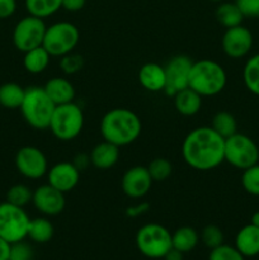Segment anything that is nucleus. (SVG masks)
<instances>
[{"mask_svg": "<svg viewBox=\"0 0 259 260\" xmlns=\"http://www.w3.org/2000/svg\"><path fill=\"white\" fill-rule=\"evenodd\" d=\"M17 10V0H0V19H8Z\"/></svg>", "mask_w": 259, "mask_h": 260, "instance_id": "4c0bfd02", "label": "nucleus"}, {"mask_svg": "<svg viewBox=\"0 0 259 260\" xmlns=\"http://www.w3.org/2000/svg\"><path fill=\"white\" fill-rule=\"evenodd\" d=\"M86 0H61V8L68 12H79L84 8Z\"/></svg>", "mask_w": 259, "mask_h": 260, "instance_id": "58836bf2", "label": "nucleus"}, {"mask_svg": "<svg viewBox=\"0 0 259 260\" xmlns=\"http://www.w3.org/2000/svg\"><path fill=\"white\" fill-rule=\"evenodd\" d=\"M83 127V109L75 102H70L55 107L48 129L60 141H71L80 135Z\"/></svg>", "mask_w": 259, "mask_h": 260, "instance_id": "39448f33", "label": "nucleus"}, {"mask_svg": "<svg viewBox=\"0 0 259 260\" xmlns=\"http://www.w3.org/2000/svg\"><path fill=\"white\" fill-rule=\"evenodd\" d=\"M198 241H200V235L195 229L189 226L177 229L174 234H172L173 249L183 254L192 251L197 246Z\"/></svg>", "mask_w": 259, "mask_h": 260, "instance_id": "5701e85b", "label": "nucleus"}, {"mask_svg": "<svg viewBox=\"0 0 259 260\" xmlns=\"http://www.w3.org/2000/svg\"><path fill=\"white\" fill-rule=\"evenodd\" d=\"M25 89L17 83H5L0 85V106L8 109L20 108L24 99Z\"/></svg>", "mask_w": 259, "mask_h": 260, "instance_id": "393cba45", "label": "nucleus"}, {"mask_svg": "<svg viewBox=\"0 0 259 260\" xmlns=\"http://www.w3.org/2000/svg\"><path fill=\"white\" fill-rule=\"evenodd\" d=\"M250 223H251V225L256 226V228H259V211H256V212L253 213V216H251Z\"/></svg>", "mask_w": 259, "mask_h": 260, "instance_id": "c03bdc74", "label": "nucleus"}, {"mask_svg": "<svg viewBox=\"0 0 259 260\" xmlns=\"http://www.w3.org/2000/svg\"><path fill=\"white\" fill-rule=\"evenodd\" d=\"M254 38L250 30L244 25L228 28L221 38V47L223 53L230 58H243L253 47Z\"/></svg>", "mask_w": 259, "mask_h": 260, "instance_id": "f8f14e48", "label": "nucleus"}, {"mask_svg": "<svg viewBox=\"0 0 259 260\" xmlns=\"http://www.w3.org/2000/svg\"><path fill=\"white\" fill-rule=\"evenodd\" d=\"M60 68L68 75H73L80 71L84 66V58L80 55L70 52L68 55L60 57Z\"/></svg>", "mask_w": 259, "mask_h": 260, "instance_id": "f704fd0d", "label": "nucleus"}, {"mask_svg": "<svg viewBox=\"0 0 259 260\" xmlns=\"http://www.w3.org/2000/svg\"><path fill=\"white\" fill-rule=\"evenodd\" d=\"M47 183L62 193H69L79 184L80 172L73 162L61 161L51 167L47 172Z\"/></svg>", "mask_w": 259, "mask_h": 260, "instance_id": "dca6fc26", "label": "nucleus"}, {"mask_svg": "<svg viewBox=\"0 0 259 260\" xmlns=\"http://www.w3.org/2000/svg\"><path fill=\"white\" fill-rule=\"evenodd\" d=\"M33 250L24 240L10 244L9 260H32Z\"/></svg>", "mask_w": 259, "mask_h": 260, "instance_id": "c9c22d12", "label": "nucleus"}, {"mask_svg": "<svg viewBox=\"0 0 259 260\" xmlns=\"http://www.w3.org/2000/svg\"><path fill=\"white\" fill-rule=\"evenodd\" d=\"M182 156L196 170L215 169L225 161V139L211 126L197 127L185 136Z\"/></svg>", "mask_w": 259, "mask_h": 260, "instance_id": "f257e3e1", "label": "nucleus"}, {"mask_svg": "<svg viewBox=\"0 0 259 260\" xmlns=\"http://www.w3.org/2000/svg\"><path fill=\"white\" fill-rule=\"evenodd\" d=\"M150 205L146 202H142V203H139V205L136 206H131V207H128L126 210V215L128 216V217H139V216L144 215L145 212H146L147 210H149Z\"/></svg>", "mask_w": 259, "mask_h": 260, "instance_id": "a19ab883", "label": "nucleus"}, {"mask_svg": "<svg viewBox=\"0 0 259 260\" xmlns=\"http://www.w3.org/2000/svg\"><path fill=\"white\" fill-rule=\"evenodd\" d=\"M30 218L24 207L9 202L0 203V238L9 244L24 240L28 236Z\"/></svg>", "mask_w": 259, "mask_h": 260, "instance_id": "6e6552de", "label": "nucleus"}, {"mask_svg": "<svg viewBox=\"0 0 259 260\" xmlns=\"http://www.w3.org/2000/svg\"><path fill=\"white\" fill-rule=\"evenodd\" d=\"M241 185L246 193L259 197V162L243 170Z\"/></svg>", "mask_w": 259, "mask_h": 260, "instance_id": "2f4dec72", "label": "nucleus"}, {"mask_svg": "<svg viewBox=\"0 0 259 260\" xmlns=\"http://www.w3.org/2000/svg\"><path fill=\"white\" fill-rule=\"evenodd\" d=\"M243 80L246 89L259 96V53L251 56L243 69Z\"/></svg>", "mask_w": 259, "mask_h": 260, "instance_id": "cd10ccee", "label": "nucleus"}, {"mask_svg": "<svg viewBox=\"0 0 259 260\" xmlns=\"http://www.w3.org/2000/svg\"><path fill=\"white\" fill-rule=\"evenodd\" d=\"M139 81L144 89L151 93L164 91L167 86V75L164 66L155 62H147L139 71Z\"/></svg>", "mask_w": 259, "mask_h": 260, "instance_id": "f3484780", "label": "nucleus"}, {"mask_svg": "<svg viewBox=\"0 0 259 260\" xmlns=\"http://www.w3.org/2000/svg\"><path fill=\"white\" fill-rule=\"evenodd\" d=\"M32 203L36 210L42 215L57 216L65 208V193L60 192L47 183L33 190Z\"/></svg>", "mask_w": 259, "mask_h": 260, "instance_id": "4468645a", "label": "nucleus"}, {"mask_svg": "<svg viewBox=\"0 0 259 260\" xmlns=\"http://www.w3.org/2000/svg\"><path fill=\"white\" fill-rule=\"evenodd\" d=\"M80 40L78 27L70 22H57L47 27L43 38V48L51 57H62L73 52Z\"/></svg>", "mask_w": 259, "mask_h": 260, "instance_id": "0eeeda50", "label": "nucleus"}, {"mask_svg": "<svg viewBox=\"0 0 259 260\" xmlns=\"http://www.w3.org/2000/svg\"><path fill=\"white\" fill-rule=\"evenodd\" d=\"M211 127H212L220 136H222L223 139H228V137L236 134L238 123H236V119L233 114L229 113V112L221 111L217 112V113L213 116Z\"/></svg>", "mask_w": 259, "mask_h": 260, "instance_id": "c85d7f7f", "label": "nucleus"}, {"mask_svg": "<svg viewBox=\"0 0 259 260\" xmlns=\"http://www.w3.org/2000/svg\"><path fill=\"white\" fill-rule=\"evenodd\" d=\"M201 240L210 250L223 244V233L218 226L207 225L201 233Z\"/></svg>", "mask_w": 259, "mask_h": 260, "instance_id": "473e14b6", "label": "nucleus"}, {"mask_svg": "<svg viewBox=\"0 0 259 260\" xmlns=\"http://www.w3.org/2000/svg\"><path fill=\"white\" fill-rule=\"evenodd\" d=\"M73 164L75 165L76 169H78L79 172H81V170H85L86 168L91 164L90 155H86V154H84V152L76 154L75 157H74V160H73Z\"/></svg>", "mask_w": 259, "mask_h": 260, "instance_id": "ea45409f", "label": "nucleus"}, {"mask_svg": "<svg viewBox=\"0 0 259 260\" xmlns=\"http://www.w3.org/2000/svg\"><path fill=\"white\" fill-rule=\"evenodd\" d=\"M225 161L236 169L245 170L259 162V147L250 137L234 134L225 139Z\"/></svg>", "mask_w": 259, "mask_h": 260, "instance_id": "1a4fd4ad", "label": "nucleus"}, {"mask_svg": "<svg viewBox=\"0 0 259 260\" xmlns=\"http://www.w3.org/2000/svg\"><path fill=\"white\" fill-rule=\"evenodd\" d=\"M210 2H216V3H221V2H223V0H210Z\"/></svg>", "mask_w": 259, "mask_h": 260, "instance_id": "a18cd8bd", "label": "nucleus"}, {"mask_svg": "<svg viewBox=\"0 0 259 260\" xmlns=\"http://www.w3.org/2000/svg\"><path fill=\"white\" fill-rule=\"evenodd\" d=\"M147 170L154 182H164L172 175L173 165L165 157H156L147 165Z\"/></svg>", "mask_w": 259, "mask_h": 260, "instance_id": "c756f323", "label": "nucleus"}, {"mask_svg": "<svg viewBox=\"0 0 259 260\" xmlns=\"http://www.w3.org/2000/svg\"><path fill=\"white\" fill-rule=\"evenodd\" d=\"M163 259H165V260H183V253H180V251L175 250V249L172 248L169 251H168L167 255H165Z\"/></svg>", "mask_w": 259, "mask_h": 260, "instance_id": "37998d69", "label": "nucleus"}, {"mask_svg": "<svg viewBox=\"0 0 259 260\" xmlns=\"http://www.w3.org/2000/svg\"><path fill=\"white\" fill-rule=\"evenodd\" d=\"M15 167L27 179H40L48 172V161L42 150L36 146H24L15 155Z\"/></svg>", "mask_w": 259, "mask_h": 260, "instance_id": "9b49d317", "label": "nucleus"}, {"mask_svg": "<svg viewBox=\"0 0 259 260\" xmlns=\"http://www.w3.org/2000/svg\"><path fill=\"white\" fill-rule=\"evenodd\" d=\"M51 61V55L43 48V46L36 47L33 50L24 52L23 66L30 74H41L48 68Z\"/></svg>", "mask_w": 259, "mask_h": 260, "instance_id": "4be33fe9", "label": "nucleus"}, {"mask_svg": "<svg viewBox=\"0 0 259 260\" xmlns=\"http://www.w3.org/2000/svg\"><path fill=\"white\" fill-rule=\"evenodd\" d=\"M228 83V75L222 66L213 60H203L193 62L189 74L188 88L201 96H213L220 94Z\"/></svg>", "mask_w": 259, "mask_h": 260, "instance_id": "7ed1b4c3", "label": "nucleus"}, {"mask_svg": "<svg viewBox=\"0 0 259 260\" xmlns=\"http://www.w3.org/2000/svg\"><path fill=\"white\" fill-rule=\"evenodd\" d=\"M43 89H45L47 95L51 98V101L55 103V106L70 103V102H74V98H75L74 85L68 79L61 78V76L51 78L45 84Z\"/></svg>", "mask_w": 259, "mask_h": 260, "instance_id": "a211bd4d", "label": "nucleus"}, {"mask_svg": "<svg viewBox=\"0 0 259 260\" xmlns=\"http://www.w3.org/2000/svg\"><path fill=\"white\" fill-rule=\"evenodd\" d=\"M192 65L193 61L188 56L178 55L170 58L167 66H164L167 75V86L164 91L168 95L174 96L178 91L188 88Z\"/></svg>", "mask_w": 259, "mask_h": 260, "instance_id": "ddd939ff", "label": "nucleus"}, {"mask_svg": "<svg viewBox=\"0 0 259 260\" xmlns=\"http://www.w3.org/2000/svg\"><path fill=\"white\" fill-rule=\"evenodd\" d=\"M55 103L45 91L43 86H29L25 89L20 112L24 121L35 129H47L55 111Z\"/></svg>", "mask_w": 259, "mask_h": 260, "instance_id": "20e7f679", "label": "nucleus"}, {"mask_svg": "<svg viewBox=\"0 0 259 260\" xmlns=\"http://www.w3.org/2000/svg\"><path fill=\"white\" fill-rule=\"evenodd\" d=\"M244 18H259V0H236Z\"/></svg>", "mask_w": 259, "mask_h": 260, "instance_id": "e433bc0d", "label": "nucleus"}, {"mask_svg": "<svg viewBox=\"0 0 259 260\" xmlns=\"http://www.w3.org/2000/svg\"><path fill=\"white\" fill-rule=\"evenodd\" d=\"M10 244L3 238H0V260H9Z\"/></svg>", "mask_w": 259, "mask_h": 260, "instance_id": "79ce46f5", "label": "nucleus"}, {"mask_svg": "<svg viewBox=\"0 0 259 260\" xmlns=\"http://www.w3.org/2000/svg\"><path fill=\"white\" fill-rule=\"evenodd\" d=\"M216 19L222 27L228 29V28L240 25L243 23L244 15L241 14L236 3L221 2V4L216 9Z\"/></svg>", "mask_w": 259, "mask_h": 260, "instance_id": "b1692460", "label": "nucleus"}, {"mask_svg": "<svg viewBox=\"0 0 259 260\" xmlns=\"http://www.w3.org/2000/svg\"><path fill=\"white\" fill-rule=\"evenodd\" d=\"M235 248L245 258L259 255V228L251 223L241 228L235 236Z\"/></svg>", "mask_w": 259, "mask_h": 260, "instance_id": "aec40b11", "label": "nucleus"}, {"mask_svg": "<svg viewBox=\"0 0 259 260\" xmlns=\"http://www.w3.org/2000/svg\"><path fill=\"white\" fill-rule=\"evenodd\" d=\"M53 226L46 217H37L30 220L28 228V236L30 240L37 244H45L52 239Z\"/></svg>", "mask_w": 259, "mask_h": 260, "instance_id": "a878e982", "label": "nucleus"}, {"mask_svg": "<svg viewBox=\"0 0 259 260\" xmlns=\"http://www.w3.org/2000/svg\"><path fill=\"white\" fill-rule=\"evenodd\" d=\"M46 29L47 25L45 24V20L28 14L15 24L12 36L13 45L23 53L40 47L43 43Z\"/></svg>", "mask_w": 259, "mask_h": 260, "instance_id": "9d476101", "label": "nucleus"}, {"mask_svg": "<svg viewBox=\"0 0 259 260\" xmlns=\"http://www.w3.org/2000/svg\"><path fill=\"white\" fill-rule=\"evenodd\" d=\"M174 107L182 116H195L202 107V96L190 88H185L174 95Z\"/></svg>", "mask_w": 259, "mask_h": 260, "instance_id": "412c9836", "label": "nucleus"}, {"mask_svg": "<svg viewBox=\"0 0 259 260\" xmlns=\"http://www.w3.org/2000/svg\"><path fill=\"white\" fill-rule=\"evenodd\" d=\"M152 183L154 180L147 170V167L136 165L124 172L121 187L127 197L137 200V198L145 197L150 192Z\"/></svg>", "mask_w": 259, "mask_h": 260, "instance_id": "2eb2a0df", "label": "nucleus"}, {"mask_svg": "<svg viewBox=\"0 0 259 260\" xmlns=\"http://www.w3.org/2000/svg\"><path fill=\"white\" fill-rule=\"evenodd\" d=\"M33 192L29 187L24 184H15L7 192V202L12 205L24 207L28 203H32Z\"/></svg>", "mask_w": 259, "mask_h": 260, "instance_id": "7c9ffc66", "label": "nucleus"}, {"mask_svg": "<svg viewBox=\"0 0 259 260\" xmlns=\"http://www.w3.org/2000/svg\"><path fill=\"white\" fill-rule=\"evenodd\" d=\"M99 128L104 141L122 147L139 139L142 124L140 117L131 109L113 108L104 114Z\"/></svg>", "mask_w": 259, "mask_h": 260, "instance_id": "f03ea898", "label": "nucleus"}, {"mask_svg": "<svg viewBox=\"0 0 259 260\" xmlns=\"http://www.w3.org/2000/svg\"><path fill=\"white\" fill-rule=\"evenodd\" d=\"M24 5L28 14L45 19L61 9V0H24Z\"/></svg>", "mask_w": 259, "mask_h": 260, "instance_id": "bb28decb", "label": "nucleus"}, {"mask_svg": "<svg viewBox=\"0 0 259 260\" xmlns=\"http://www.w3.org/2000/svg\"><path fill=\"white\" fill-rule=\"evenodd\" d=\"M140 253L150 259H161L173 248L172 234L160 223H146L136 234Z\"/></svg>", "mask_w": 259, "mask_h": 260, "instance_id": "423d86ee", "label": "nucleus"}, {"mask_svg": "<svg viewBox=\"0 0 259 260\" xmlns=\"http://www.w3.org/2000/svg\"><path fill=\"white\" fill-rule=\"evenodd\" d=\"M208 260H245V256L235 246L222 244L211 250Z\"/></svg>", "mask_w": 259, "mask_h": 260, "instance_id": "72a5a7b5", "label": "nucleus"}, {"mask_svg": "<svg viewBox=\"0 0 259 260\" xmlns=\"http://www.w3.org/2000/svg\"><path fill=\"white\" fill-rule=\"evenodd\" d=\"M119 159V147L108 141L99 142L90 152L91 165L96 169L107 170L113 168Z\"/></svg>", "mask_w": 259, "mask_h": 260, "instance_id": "6ab92c4d", "label": "nucleus"}]
</instances>
